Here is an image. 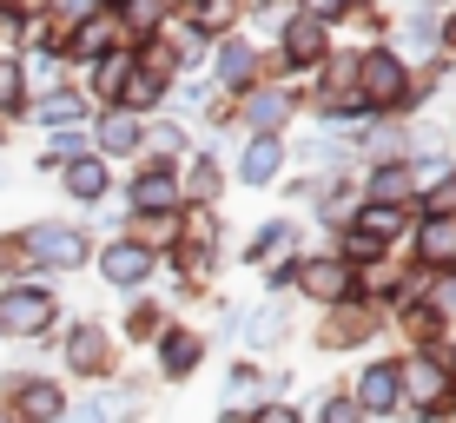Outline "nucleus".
<instances>
[{"instance_id":"nucleus-13","label":"nucleus","mask_w":456,"mask_h":423,"mask_svg":"<svg viewBox=\"0 0 456 423\" xmlns=\"http://www.w3.org/2000/svg\"><path fill=\"white\" fill-rule=\"evenodd\" d=\"M417 258L430 264V272H456V218H423Z\"/></svg>"},{"instance_id":"nucleus-9","label":"nucleus","mask_w":456,"mask_h":423,"mask_svg":"<svg viewBox=\"0 0 456 423\" xmlns=\"http://www.w3.org/2000/svg\"><path fill=\"white\" fill-rule=\"evenodd\" d=\"M100 272H106V285H119V291H139V285L152 278V252H146V245H133V239H119V245H106Z\"/></svg>"},{"instance_id":"nucleus-40","label":"nucleus","mask_w":456,"mask_h":423,"mask_svg":"<svg viewBox=\"0 0 456 423\" xmlns=\"http://www.w3.org/2000/svg\"><path fill=\"white\" fill-rule=\"evenodd\" d=\"M27 264V252H20V232H13V239H0V272H20Z\"/></svg>"},{"instance_id":"nucleus-22","label":"nucleus","mask_w":456,"mask_h":423,"mask_svg":"<svg viewBox=\"0 0 456 423\" xmlns=\"http://www.w3.org/2000/svg\"><path fill=\"white\" fill-rule=\"evenodd\" d=\"M34 119H40V126H80V119H86V100H80V93H67V86H53V93H46V100L34 106Z\"/></svg>"},{"instance_id":"nucleus-3","label":"nucleus","mask_w":456,"mask_h":423,"mask_svg":"<svg viewBox=\"0 0 456 423\" xmlns=\"http://www.w3.org/2000/svg\"><path fill=\"white\" fill-rule=\"evenodd\" d=\"M53 291L46 285H7L0 291V338H40L53 324Z\"/></svg>"},{"instance_id":"nucleus-7","label":"nucleus","mask_w":456,"mask_h":423,"mask_svg":"<svg viewBox=\"0 0 456 423\" xmlns=\"http://www.w3.org/2000/svg\"><path fill=\"white\" fill-rule=\"evenodd\" d=\"M245 126H251V139H278L285 133V119H291V93L285 86H251V100H245Z\"/></svg>"},{"instance_id":"nucleus-11","label":"nucleus","mask_w":456,"mask_h":423,"mask_svg":"<svg viewBox=\"0 0 456 423\" xmlns=\"http://www.w3.org/2000/svg\"><path fill=\"white\" fill-rule=\"evenodd\" d=\"M199 357H206V338L199 331H185V324H166L159 331V370L166 378H192Z\"/></svg>"},{"instance_id":"nucleus-36","label":"nucleus","mask_w":456,"mask_h":423,"mask_svg":"<svg viewBox=\"0 0 456 423\" xmlns=\"http://www.w3.org/2000/svg\"><path fill=\"white\" fill-rule=\"evenodd\" d=\"M159 318H166L159 305H139L133 318H126V331H133V338H159Z\"/></svg>"},{"instance_id":"nucleus-1","label":"nucleus","mask_w":456,"mask_h":423,"mask_svg":"<svg viewBox=\"0 0 456 423\" xmlns=\"http://www.w3.org/2000/svg\"><path fill=\"white\" fill-rule=\"evenodd\" d=\"M357 93H364L370 113H411V67H403V53H390V46H370L364 60H357Z\"/></svg>"},{"instance_id":"nucleus-34","label":"nucleus","mask_w":456,"mask_h":423,"mask_svg":"<svg viewBox=\"0 0 456 423\" xmlns=\"http://www.w3.org/2000/svg\"><path fill=\"white\" fill-rule=\"evenodd\" d=\"M318 423H364V411H357L351 397H324L318 403Z\"/></svg>"},{"instance_id":"nucleus-35","label":"nucleus","mask_w":456,"mask_h":423,"mask_svg":"<svg viewBox=\"0 0 456 423\" xmlns=\"http://www.w3.org/2000/svg\"><path fill=\"white\" fill-rule=\"evenodd\" d=\"M46 7H53L67 27H80V20H93V13H100V0H46Z\"/></svg>"},{"instance_id":"nucleus-24","label":"nucleus","mask_w":456,"mask_h":423,"mask_svg":"<svg viewBox=\"0 0 456 423\" xmlns=\"http://www.w3.org/2000/svg\"><path fill=\"white\" fill-rule=\"evenodd\" d=\"M139 139H146V133H139L133 113H106V119H100V146H106V152H139Z\"/></svg>"},{"instance_id":"nucleus-19","label":"nucleus","mask_w":456,"mask_h":423,"mask_svg":"<svg viewBox=\"0 0 456 423\" xmlns=\"http://www.w3.org/2000/svg\"><path fill=\"white\" fill-rule=\"evenodd\" d=\"M60 172H67V192L86 199V206H93V199H106V185H113V159H93V152H86V159H73V166H60Z\"/></svg>"},{"instance_id":"nucleus-17","label":"nucleus","mask_w":456,"mask_h":423,"mask_svg":"<svg viewBox=\"0 0 456 423\" xmlns=\"http://www.w3.org/2000/svg\"><path fill=\"white\" fill-rule=\"evenodd\" d=\"M166 100V80H152V73L146 67H133V73H126V80H119V93H113V106H119V113H152V106H159Z\"/></svg>"},{"instance_id":"nucleus-32","label":"nucleus","mask_w":456,"mask_h":423,"mask_svg":"<svg viewBox=\"0 0 456 423\" xmlns=\"http://www.w3.org/2000/svg\"><path fill=\"white\" fill-rule=\"evenodd\" d=\"M172 239H179V212H152V218H139V239L133 245H146V252H152V245H172Z\"/></svg>"},{"instance_id":"nucleus-41","label":"nucleus","mask_w":456,"mask_h":423,"mask_svg":"<svg viewBox=\"0 0 456 423\" xmlns=\"http://www.w3.org/2000/svg\"><path fill=\"white\" fill-rule=\"evenodd\" d=\"M251 338H258V344H272V338H285V324H278V311H258V324H251Z\"/></svg>"},{"instance_id":"nucleus-2","label":"nucleus","mask_w":456,"mask_h":423,"mask_svg":"<svg viewBox=\"0 0 456 423\" xmlns=\"http://www.w3.org/2000/svg\"><path fill=\"white\" fill-rule=\"evenodd\" d=\"M20 252L27 264H46V272H73V264H86V232L80 225H27L20 232Z\"/></svg>"},{"instance_id":"nucleus-29","label":"nucleus","mask_w":456,"mask_h":423,"mask_svg":"<svg viewBox=\"0 0 456 423\" xmlns=\"http://www.w3.org/2000/svg\"><path fill=\"white\" fill-rule=\"evenodd\" d=\"M27 113V73L13 67V60H0V119Z\"/></svg>"},{"instance_id":"nucleus-8","label":"nucleus","mask_w":456,"mask_h":423,"mask_svg":"<svg viewBox=\"0 0 456 423\" xmlns=\"http://www.w3.org/2000/svg\"><path fill=\"white\" fill-rule=\"evenodd\" d=\"M185 206V199H179V179H172V166L166 159H152L146 172H139V179H133V212H179Z\"/></svg>"},{"instance_id":"nucleus-16","label":"nucleus","mask_w":456,"mask_h":423,"mask_svg":"<svg viewBox=\"0 0 456 423\" xmlns=\"http://www.w3.org/2000/svg\"><path fill=\"white\" fill-rule=\"evenodd\" d=\"M212 73H218V86H251V80H258V53H251L245 40H218Z\"/></svg>"},{"instance_id":"nucleus-46","label":"nucleus","mask_w":456,"mask_h":423,"mask_svg":"<svg viewBox=\"0 0 456 423\" xmlns=\"http://www.w3.org/2000/svg\"><path fill=\"white\" fill-rule=\"evenodd\" d=\"M0 179H7V172H0Z\"/></svg>"},{"instance_id":"nucleus-12","label":"nucleus","mask_w":456,"mask_h":423,"mask_svg":"<svg viewBox=\"0 0 456 423\" xmlns=\"http://www.w3.org/2000/svg\"><path fill=\"white\" fill-rule=\"evenodd\" d=\"M119 40V20H113V13H93V20H80V27H67V40H60V46H67V53L73 60H100L106 53V46H113Z\"/></svg>"},{"instance_id":"nucleus-15","label":"nucleus","mask_w":456,"mask_h":423,"mask_svg":"<svg viewBox=\"0 0 456 423\" xmlns=\"http://www.w3.org/2000/svg\"><path fill=\"white\" fill-rule=\"evenodd\" d=\"M364 192H370V206H411V192H417V179H411V166H370V179H364Z\"/></svg>"},{"instance_id":"nucleus-45","label":"nucleus","mask_w":456,"mask_h":423,"mask_svg":"<svg viewBox=\"0 0 456 423\" xmlns=\"http://www.w3.org/2000/svg\"><path fill=\"white\" fill-rule=\"evenodd\" d=\"M0 423H13V417H0Z\"/></svg>"},{"instance_id":"nucleus-42","label":"nucleus","mask_w":456,"mask_h":423,"mask_svg":"<svg viewBox=\"0 0 456 423\" xmlns=\"http://www.w3.org/2000/svg\"><path fill=\"white\" fill-rule=\"evenodd\" d=\"M251 423H297V417L285 411V403H265V411H258V417H251Z\"/></svg>"},{"instance_id":"nucleus-28","label":"nucleus","mask_w":456,"mask_h":423,"mask_svg":"<svg viewBox=\"0 0 456 423\" xmlns=\"http://www.w3.org/2000/svg\"><path fill=\"white\" fill-rule=\"evenodd\" d=\"M239 20V0H192V27L199 34H225Z\"/></svg>"},{"instance_id":"nucleus-44","label":"nucleus","mask_w":456,"mask_h":423,"mask_svg":"<svg viewBox=\"0 0 456 423\" xmlns=\"http://www.w3.org/2000/svg\"><path fill=\"white\" fill-rule=\"evenodd\" d=\"M218 423H245V417H218Z\"/></svg>"},{"instance_id":"nucleus-18","label":"nucleus","mask_w":456,"mask_h":423,"mask_svg":"<svg viewBox=\"0 0 456 423\" xmlns=\"http://www.w3.org/2000/svg\"><path fill=\"white\" fill-rule=\"evenodd\" d=\"M370 311H357V305H344V311H331V324H324V331H318V344H324V351H351V344H364L370 338Z\"/></svg>"},{"instance_id":"nucleus-27","label":"nucleus","mask_w":456,"mask_h":423,"mask_svg":"<svg viewBox=\"0 0 456 423\" xmlns=\"http://www.w3.org/2000/svg\"><path fill=\"white\" fill-rule=\"evenodd\" d=\"M126 73H133V53H100V60H93V93H100V100H113Z\"/></svg>"},{"instance_id":"nucleus-39","label":"nucleus","mask_w":456,"mask_h":423,"mask_svg":"<svg viewBox=\"0 0 456 423\" xmlns=\"http://www.w3.org/2000/svg\"><path fill=\"white\" fill-rule=\"evenodd\" d=\"M403 40H411V46H430V40H436V20H430V13H411V20H403Z\"/></svg>"},{"instance_id":"nucleus-25","label":"nucleus","mask_w":456,"mask_h":423,"mask_svg":"<svg viewBox=\"0 0 456 423\" xmlns=\"http://www.w3.org/2000/svg\"><path fill=\"white\" fill-rule=\"evenodd\" d=\"M113 20L133 27V34H152V27H166V0H119Z\"/></svg>"},{"instance_id":"nucleus-21","label":"nucleus","mask_w":456,"mask_h":423,"mask_svg":"<svg viewBox=\"0 0 456 423\" xmlns=\"http://www.w3.org/2000/svg\"><path fill=\"white\" fill-rule=\"evenodd\" d=\"M397 390H411L417 403H444V397H450V370H430V364H397Z\"/></svg>"},{"instance_id":"nucleus-14","label":"nucleus","mask_w":456,"mask_h":423,"mask_svg":"<svg viewBox=\"0 0 456 423\" xmlns=\"http://www.w3.org/2000/svg\"><path fill=\"white\" fill-rule=\"evenodd\" d=\"M285 159H291L285 139H251L245 159H239V179H245V185H272L278 172H285Z\"/></svg>"},{"instance_id":"nucleus-33","label":"nucleus","mask_w":456,"mask_h":423,"mask_svg":"<svg viewBox=\"0 0 456 423\" xmlns=\"http://www.w3.org/2000/svg\"><path fill=\"white\" fill-rule=\"evenodd\" d=\"M344 258H357V264H384V258H390V245H377L370 232H351V239H344Z\"/></svg>"},{"instance_id":"nucleus-37","label":"nucleus","mask_w":456,"mask_h":423,"mask_svg":"<svg viewBox=\"0 0 456 423\" xmlns=\"http://www.w3.org/2000/svg\"><path fill=\"white\" fill-rule=\"evenodd\" d=\"M152 152H172V159H185V133L172 126V119H166V126H152Z\"/></svg>"},{"instance_id":"nucleus-20","label":"nucleus","mask_w":456,"mask_h":423,"mask_svg":"<svg viewBox=\"0 0 456 423\" xmlns=\"http://www.w3.org/2000/svg\"><path fill=\"white\" fill-rule=\"evenodd\" d=\"M403 390H397V364H370L364 378H357V411H390V403H397Z\"/></svg>"},{"instance_id":"nucleus-4","label":"nucleus","mask_w":456,"mask_h":423,"mask_svg":"<svg viewBox=\"0 0 456 423\" xmlns=\"http://www.w3.org/2000/svg\"><path fill=\"white\" fill-rule=\"evenodd\" d=\"M278 53H285V67H324L331 60V27L311 20V13H291L285 34H278Z\"/></svg>"},{"instance_id":"nucleus-31","label":"nucleus","mask_w":456,"mask_h":423,"mask_svg":"<svg viewBox=\"0 0 456 423\" xmlns=\"http://www.w3.org/2000/svg\"><path fill=\"white\" fill-rule=\"evenodd\" d=\"M73 159H86V139L80 133H53V146L40 152V172H60V166H73Z\"/></svg>"},{"instance_id":"nucleus-10","label":"nucleus","mask_w":456,"mask_h":423,"mask_svg":"<svg viewBox=\"0 0 456 423\" xmlns=\"http://www.w3.org/2000/svg\"><path fill=\"white\" fill-rule=\"evenodd\" d=\"M7 397H13V411H7L13 423H53L60 417V384H46V378H20Z\"/></svg>"},{"instance_id":"nucleus-5","label":"nucleus","mask_w":456,"mask_h":423,"mask_svg":"<svg viewBox=\"0 0 456 423\" xmlns=\"http://www.w3.org/2000/svg\"><path fill=\"white\" fill-rule=\"evenodd\" d=\"M291 285H305L318 305H344V297L357 291V278H351V264H344V258H297Z\"/></svg>"},{"instance_id":"nucleus-43","label":"nucleus","mask_w":456,"mask_h":423,"mask_svg":"<svg viewBox=\"0 0 456 423\" xmlns=\"http://www.w3.org/2000/svg\"><path fill=\"white\" fill-rule=\"evenodd\" d=\"M436 40H444V46H450V53H456V13H450V20H444V27H436Z\"/></svg>"},{"instance_id":"nucleus-6","label":"nucleus","mask_w":456,"mask_h":423,"mask_svg":"<svg viewBox=\"0 0 456 423\" xmlns=\"http://www.w3.org/2000/svg\"><path fill=\"white\" fill-rule=\"evenodd\" d=\"M67 364L80 370V378H106V370H113V344H106V331L93 318H80L67 331Z\"/></svg>"},{"instance_id":"nucleus-38","label":"nucleus","mask_w":456,"mask_h":423,"mask_svg":"<svg viewBox=\"0 0 456 423\" xmlns=\"http://www.w3.org/2000/svg\"><path fill=\"white\" fill-rule=\"evenodd\" d=\"M297 13H311V20H324V27H331V20H344V13H351V0H305Z\"/></svg>"},{"instance_id":"nucleus-23","label":"nucleus","mask_w":456,"mask_h":423,"mask_svg":"<svg viewBox=\"0 0 456 423\" xmlns=\"http://www.w3.org/2000/svg\"><path fill=\"white\" fill-rule=\"evenodd\" d=\"M185 159H192V179L179 185V199H192V206H212V199H218V166L206 159V152H185Z\"/></svg>"},{"instance_id":"nucleus-30","label":"nucleus","mask_w":456,"mask_h":423,"mask_svg":"<svg viewBox=\"0 0 456 423\" xmlns=\"http://www.w3.org/2000/svg\"><path fill=\"white\" fill-rule=\"evenodd\" d=\"M285 245H291V225H285V218H272V225H258V239H251L245 258H251V264H272Z\"/></svg>"},{"instance_id":"nucleus-26","label":"nucleus","mask_w":456,"mask_h":423,"mask_svg":"<svg viewBox=\"0 0 456 423\" xmlns=\"http://www.w3.org/2000/svg\"><path fill=\"white\" fill-rule=\"evenodd\" d=\"M357 232H370L377 245H390L403 232V206H364V212H357Z\"/></svg>"}]
</instances>
